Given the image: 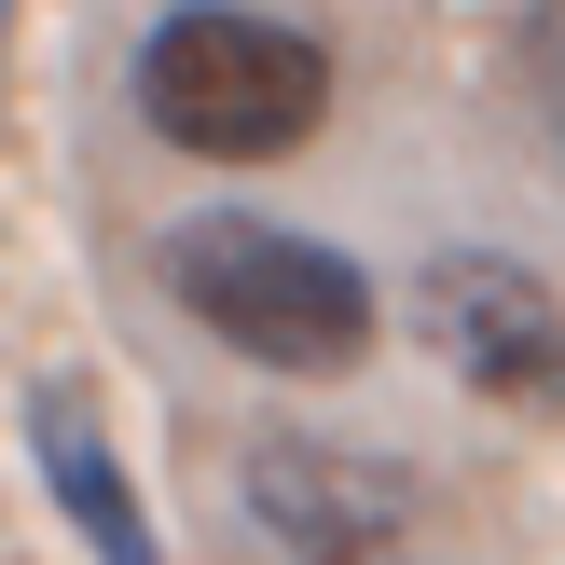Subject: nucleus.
<instances>
[{
	"label": "nucleus",
	"mask_w": 565,
	"mask_h": 565,
	"mask_svg": "<svg viewBox=\"0 0 565 565\" xmlns=\"http://www.w3.org/2000/svg\"><path fill=\"white\" fill-rule=\"evenodd\" d=\"M28 469H42V497L70 511V539L97 552V565H166V552H152V511H138V483H125V456H110L97 386H83V373L28 386Z\"/></svg>",
	"instance_id": "5"
},
{
	"label": "nucleus",
	"mask_w": 565,
	"mask_h": 565,
	"mask_svg": "<svg viewBox=\"0 0 565 565\" xmlns=\"http://www.w3.org/2000/svg\"><path fill=\"white\" fill-rule=\"evenodd\" d=\"M248 511H263V539L290 565H386L414 539V483L401 469L345 456V441H303V428H276L248 456Z\"/></svg>",
	"instance_id": "4"
},
{
	"label": "nucleus",
	"mask_w": 565,
	"mask_h": 565,
	"mask_svg": "<svg viewBox=\"0 0 565 565\" xmlns=\"http://www.w3.org/2000/svg\"><path fill=\"white\" fill-rule=\"evenodd\" d=\"M166 290L207 345L263 359V373H359L373 359V276L345 248L290 235V221H248V207H193L166 235Z\"/></svg>",
	"instance_id": "1"
},
{
	"label": "nucleus",
	"mask_w": 565,
	"mask_h": 565,
	"mask_svg": "<svg viewBox=\"0 0 565 565\" xmlns=\"http://www.w3.org/2000/svg\"><path fill=\"white\" fill-rule=\"evenodd\" d=\"M138 110H152L166 152L193 166H276L318 138L331 110V55L276 14H235V0H193L138 42Z\"/></svg>",
	"instance_id": "2"
},
{
	"label": "nucleus",
	"mask_w": 565,
	"mask_h": 565,
	"mask_svg": "<svg viewBox=\"0 0 565 565\" xmlns=\"http://www.w3.org/2000/svg\"><path fill=\"white\" fill-rule=\"evenodd\" d=\"M0 28H14V0H0Z\"/></svg>",
	"instance_id": "7"
},
{
	"label": "nucleus",
	"mask_w": 565,
	"mask_h": 565,
	"mask_svg": "<svg viewBox=\"0 0 565 565\" xmlns=\"http://www.w3.org/2000/svg\"><path fill=\"white\" fill-rule=\"evenodd\" d=\"M414 303H428V345L456 359V386H483V401L552 414V428H565V303H552L524 263L456 248V263H428Z\"/></svg>",
	"instance_id": "3"
},
{
	"label": "nucleus",
	"mask_w": 565,
	"mask_h": 565,
	"mask_svg": "<svg viewBox=\"0 0 565 565\" xmlns=\"http://www.w3.org/2000/svg\"><path fill=\"white\" fill-rule=\"evenodd\" d=\"M511 70H524V110L565 138V0H539L524 14V42H511Z\"/></svg>",
	"instance_id": "6"
}]
</instances>
